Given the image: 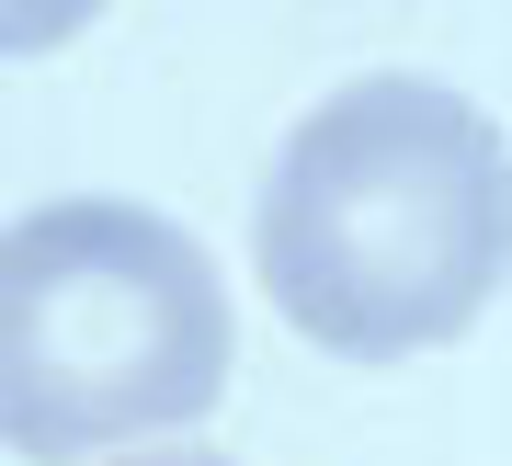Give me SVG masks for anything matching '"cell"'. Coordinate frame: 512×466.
Returning <instances> with one entry per match:
<instances>
[{
	"label": "cell",
	"instance_id": "6da1fadb",
	"mask_svg": "<svg viewBox=\"0 0 512 466\" xmlns=\"http://www.w3.org/2000/svg\"><path fill=\"white\" fill-rule=\"evenodd\" d=\"M512 262L501 126L444 80H353L262 182V285L319 353L399 364L478 330Z\"/></svg>",
	"mask_w": 512,
	"mask_h": 466
},
{
	"label": "cell",
	"instance_id": "7a4b0ae2",
	"mask_svg": "<svg viewBox=\"0 0 512 466\" xmlns=\"http://www.w3.org/2000/svg\"><path fill=\"white\" fill-rule=\"evenodd\" d=\"M228 285L148 205H35L0 228V455H126L228 398Z\"/></svg>",
	"mask_w": 512,
	"mask_h": 466
},
{
	"label": "cell",
	"instance_id": "3957f363",
	"mask_svg": "<svg viewBox=\"0 0 512 466\" xmlns=\"http://www.w3.org/2000/svg\"><path fill=\"white\" fill-rule=\"evenodd\" d=\"M103 0H0V57H46L69 35H92Z\"/></svg>",
	"mask_w": 512,
	"mask_h": 466
},
{
	"label": "cell",
	"instance_id": "277c9868",
	"mask_svg": "<svg viewBox=\"0 0 512 466\" xmlns=\"http://www.w3.org/2000/svg\"><path fill=\"white\" fill-rule=\"evenodd\" d=\"M114 466H228V455H205V444H148V455H114Z\"/></svg>",
	"mask_w": 512,
	"mask_h": 466
}]
</instances>
